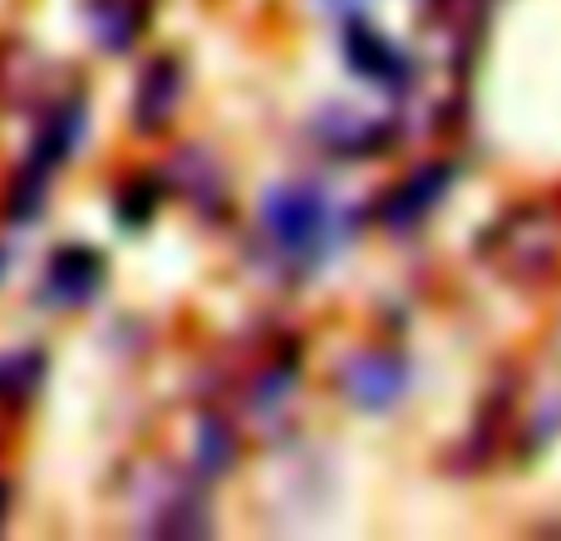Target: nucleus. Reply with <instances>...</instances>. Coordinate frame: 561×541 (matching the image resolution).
Listing matches in <instances>:
<instances>
[{
  "mask_svg": "<svg viewBox=\"0 0 561 541\" xmlns=\"http://www.w3.org/2000/svg\"><path fill=\"white\" fill-rule=\"evenodd\" d=\"M266 227L280 246L290 252H310V246L325 242V227H330V207L320 193L310 187H286V193H272L266 203Z\"/></svg>",
  "mask_w": 561,
  "mask_h": 541,
  "instance_id": "nucleus-1",
  "label": "nucleus"
},
{
  "mask_svg": "<svg viewBox=\"0 0 561 541\" xmlns=\"http://www.w3.org/2000/svg\"><path fill=\"white\" fill-rule=\"evenodd\" d=\"M355 375H365V379H350V389H355V399H365V404H385V399H394L399 384H404L394 359H379V355L359 359Z\"/></svg>",
  "mask_w": 561,
  "mask_h": 541,
  "instance_id": "nucleus-2",
  "label": "nucleus"
},
{
  "mask_svg": "<svg viewBox=\"0 0 561 541\" xmlns=\"http://www.w3.org/2000/svg\"><path fill=\"white\" fill-rule=\"evenodd\" d=\"M75 262H79V252L59 256V262H55V286H65V296H69V300H84V290L99 280V266H94V256L84 262V270H79Z\"/></svg>",
  "mask_w": 561,
  "mask_h": 541,
  "instance_id": "nucleus-3",
  "label": "nucleus"
}]
</instances>
